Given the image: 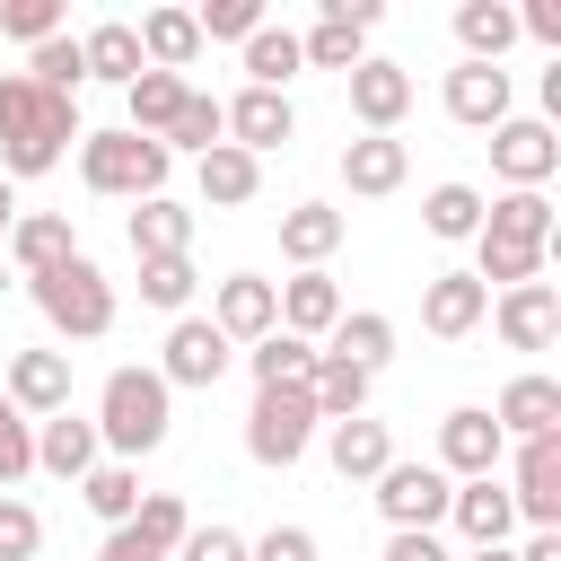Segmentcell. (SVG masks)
Returning a JSON list of instances; mask_svg holds the SVG:
<instances>
[{"mask_svg":"<svg viewBox=\"0 0 561 561\" xmlns=\"http://www.w3.org/2000/svg\"><path fill=\"white\" fill-rule=\"evenodd\" d=\"M219 140H228V131H219V96H202V88H193V96H184V114L167 123V158H175V149H193V158H202V149H219Z\"/></svg>","mask_w":561,"mask_h":561,"instance_id":"43","label":"cell"},{"mask_svg":"<svg viewBox=\"0 0 561 561\" xmlns=\"http://www.w3.org/2000/svg\"><path fill=\"white\" fill-rule=\"evenodd\" d=\"M386 561H447L438 535H386Z\"/></svg>","mask_w":561,"mask_h":561,"instance_id":"51","label":"cell"},{"mask_svg":"<svg viewBox=\"0 0 561 561\" xmlns=\"http://www.w3.org/2000/svg\"><path fill=\"white\" fill-rule=\"evenodd\" d=\"M447 500H456V482H447L438 465H386V473H377V508H386L394 535H430V526L447 517Z\"/></svg>","mask_w":561,"mask_h":561,"instance_id":"6","label":"cell"},{"mask_svg":"<svg viewBox=\"0 0 561 561\" xmlns=\"http://www.w3.org/2000/svg\"><path fill=\"white\" fill-rule=\"evenodd\" d=\"M131 535H140L149 552H175V543L193 535V517H184V500H175V491H149V500L131 508Z\"/></svg>","mask_w":561,"mask_h":561,"instance_id":"42","label":"cell"},{"mask_svg":"<svg viewBox=\"0 0 561 561\" xmlns=\"http://www.w3.org/2000/svg\"><path fill=\"white\" fill-rule=\"evenodd\" d=\"M307 403H316V421H359V412H368V368H351V359H324V351H316Z\"/></svg>","mask_w":561,"mask_h":561,"instance_id":"32","label":"cell"},{"mask_svg":"<svg viewBox=\"0 0 561 561\" xmlns=\"http://www.w3.org/2000/svg\"><path fill=\"white\" fill-rule=\"evenodd\" d=\"M140 298L167 307V316H184L193 307V254H149L140 263Z\"/></svg>","mask_w":561,"mask_h":561,"instance_id":"41","label":"cell"},{"mask_svg":"<svg viewBox=\"0 0 561 561\" xmlns=\"http://www.w3.org/2000/svg\"><path fill=\"white\" fill-rule=\"evenodd\" d=\"M35 473H53V482H79V473H96V421H79V412H53V421H35Z\"/></svg>","mask_w":561,"mask_h":561,"instance_id":"18","label":"cell"},{"mask_svg":"<svg viewBox=\"0 0 561 561\" xmlns=\"http://www.w3.org/2000/svg\"><path fill=\"white\" fill-rule=\"evenodd\" d=\"M491 167H500V184H508V193H543V175L561 167V140H552V123H535V114H508V123L491 131Z\"/></svg>","mask_w":561,"mask_h":561,"instance_id":"9","label":"cell"},{"mask_svg":"<svg viewBox=\"0 0 561 561\" xmlns=\"http://www.w3.org/2000/svg\"><path fill=\"white\" fill-rule=\"evenodd\" d=\"M465 561H517V552H508V543H482V552H465Z\"/></svg>","mask_w":561,"mask_h":561,"instance_id":"55","label":"cell"},{"mask_svg":"<svg viewBox=\"0 0 561 561\" xmlns=\"http://www.w3.org/2000/svg\"><path fill=\"white\" fill-rule=\"evenodd\" d=\"M219 131H228V149L263 158V149H280V140L298 131V114H289V96H272V88H245V96H228V105H219Z\"/></svg>","mask_w":561,"mask_h":561,"instance_id":"11","label":"cell"},{"mask_svg":"<svg viewBox=\"0 0 561 561\" xmlns=\"http://www.w3.org/2000/svg\"><path fill=\"white\" fill-rule=\"evenodd\" d=\"M333 245H342V210H324V202H289V210H280V254H289V263L316 272Z\"/></svg>","mask_w":561,"mask_h":561,"instance_id":"31","label":"cell"},{"mask_svg":"<svg viewBox=\"0 0 561 561\" xmlns=\"http://www.w3.org/2000/svg\"><path fill=\"white\" fill-rule=\"evenodd\" d=\"M517 561H561V535H526V552Z\"/></svg>","mask_w":561,"mask_h":561,"instance_id":"53","label":"cell"},{"mask_svg":"<svg viewBox=\"0 0 561 561\" xmlns=\"http://www.w3.org/2000/svg\"><path fill=\"white\" fill-rule=\"evenodd\" d=\"M482 316H491V289H482L473 272H438V280L421 289V324H430L438 342H465Z\"/></svg>","mask_w":561,"mask_h":561,"instance_id":"16","label":"cell"},{"mask_svg":"<svg viewBox=\"0 0 561 561\" xmlns=\"http://www.w3.org/2000/svg\"><path fill=\"white\" fill-rule=\"evenodd\" d=\"M0 35H18L26 53L53 44V35H61V0H9V9H0Z\"/></svg>","mask_w":561,"mask_h":561,"instance_id":"46","label":"cell"},{"mask_svg":"<svg viewBox=\"0 0 561 561\" xmlns=\"http://www.w3.org/2000/svg\"><path fill=\"white\" fill-rule=\"evenodd\" d=\"M26 298H35V307H44V324H53V333H70V342L114 333V289H105V272H96L88 254H70V263L35 272V280H26Z\"/></svg>","mask_w":561,"mask_h":561,"instance_id":"4","label":"cell"},{"mask_svg":"<svg viewBox=\"0 0 561 561\" xmlns=\"http://www.w3.org/2000/svg\"><path fill=\"white\" fill-rule=\"evenodd\" d=\"M210 324H219L228 342H263V333L280 324V280L228 272V280H219V298H210Z\"/></svg>","mask_w":561,"mask_h":561,"instance_id":"12","label":"cell"},{"mask_svg":"<svg viewBox=\"0 0 561 561\" xmlns=\"http://www.w3.org/2000/svg\"><path fill=\"white\" fill-rule=\"evenodd\" d=\"M298 61L307 70H359L368 61V35L342 26V18H316V35H298Z\"/></svg>","mask_w":561,"mask_h":561,"instance_id":"38","label":"cell"},{"mask_svg":"<svg viewBox=\"0 0 561 561\" xmlns=\"http://www.w3.org/2000/svg\"><path fill=\"white\" fill-rule=\"evenodd\" d=\"M482 237H500V245H543V254H552V202H543V193H500V202H482Z\"/></svg>","mask_w":561,"mask_h":561,"instance_id":"27","label":"cell"},{"mask_svg":"<svg viewBox=\"0 0 561 561\" xmlns=\"http://www.w3.org/2000/svg\"><path fill=\"white\" fill-rule=\"evenodd\" d=\"M193 184H202V202H210V210H237V202H254V193H263V158H245V149H228V140H219V149H202V158H193Z\"/></svg>","mask_w":561,"mask_h":561,"instance_id":"22","label":"cell"},{"mask_svg":"<svg viewBox=\"0 0 561 561\" xmlns=\"http://www.w3.org/2000/svg\"><path fill=\"white\" fill-rule=\"evenodd\" d=\"M167 140H140V131H79V184L88 193H123V202H149L167 193Z\"/></svg>","mask_w":561,"mask_h":561,"instance_id":"3","label":"cell"},{"mask_svg":"<svg viewBox=\"0 0 561 561\" xmlns=\"http://www.w3.org/2000/svg\"><path fill=\"white\" fill-rule=\"evenodd\" d=\"M517 35H535V44H561V0H526V9H517Z\"/></svg>","mask_w":561,"mask_h":561,"instance_id":"50","label":"cell"},{"mask_svg":"<svg viewBox=\"0 0 561 561\" xmlns=\"http://www.w3.org/2000/svg\"><path fill=\"white\" fill-rule=\"evenodd\" d=\"M333 324H342V289H333L324 272H298V280H280V333L316 342V333H333Z\"/></svg>","mask_w":561,"mask_h":561,"instance_id":"24","label":"cell"},{"mask_svg":"<svg viewBox=\"0 0 561 561\" xmlns=\"http://www.w3.org/2000/svg\"><path fill=\"white\" fill-rule=\"evenodd\" d=\"M421 219H430V237H447V245H456V237H482V193H473V184H438V193L421 202Z\"/></svg>","mask_w":561,"mask_h":561,"instance_id":"39","label":"cell"},{"mask_svg":"<svg viewBox=\"0 0 561 561\" xmlns=\"http://www.w3.org/2000/svg\"><path fill=\"white\" fill-rule=\"evenodd\" d=\"M184 96H193V88H184L175 70H140V79L123 88V105H131V123H123V131H140V140H167V123L184 114Z\"/></svg>","mask_w":561,"mask_h":561,"instance_id":"26","label":"cell"},{"mask_svg":"<svg viewBox=\"0 0 561 561\" xmlns=\"http://www.w3.org/2000/svg\"><path fill=\"white\" fill-rule=\"evenodd\" d=\"M456 44H465V61H500L517 44V9L508 0H465L456 9Z\"/></svg>","mask_w":561,"mask_h":561,"instance_id":"33","label":"cell"},{"mask_svg":"<svg viewBox=\"0 0 561 561\" xmlns=\"http://www.w3.org/2000/svg\"><path fill=\"white\" fill-rule=\"evenodd\" d=\"M447 114L465 131H500L508 123V70L500 61H456L447 70Z\"/></svg>","mask_w":561,"mask_h":561,"instance_id":"14","label":"cell"},{"mask_svg":"<svg viewBox=\"0 0 561 561\" xmlns=\"http://www.w3.org/2000/svg\"><path fill=\"white\" fill-rule=\"evenodd\" d=\"M175 561H245V535H237V526H193V535L175 543Z\"/></svg>","mask_w":561,"mask_h":561,"instance_id":"48","label":"cell"},{"mask_svg":"<svg viewBox=\"0 0 561 561\" xmlns=\"http://www.w3.org/2000/svg\"><path fill=\"white\" fill-rule=\"evenodd\" d=\"M96 561H167V552H149V543L131 535V526H114V535L96 543Z\"/></svg>","mask_w":561,"mask_h":561,"instance_id":"52","label":"cell"},{"mask_svg":"<svg viewBox=\"0 0 561 561\" xmlns=\"http://www.w3.org/2000/svg\"><path fill=\"white\" fill-rule=\"evenodd\" d=\"M9 403L35 412V421L70 412V359H61V351H18V359H9Z\"/></svg>","mask_w":561,"mask_h":561,"instance_id":"17","label":"cell"},{"mask_svg":"<svg viewBox=\"0 0 561 561\" xmlns=\"http://www.w3.org/2000/svg\"><path fill=\"white\" fill-rule=\"evenodd\" d=\"M131 35H140V61H149V70H175V79H184V70L202 61V26H193V9H149Z\"/></svg>","mask_w":561,"mask_h":561,"instance_id":"21","label":"cell"},{"mask_svg":"<svg viewBox=\"0 0 561 561\" xmlns=\"http://www.w3.org/2000/svg\"><path fill=\"white\" fill-rule=\"evenodd\" d=\"M386 465H394L386 421H368V412H359V421H333V473H342V482H377Z\"/></svg>","mask_w":561,"mask_h":561,"instance_id":"29","label":"cell"},{"mask_svg":"<svg viewBox=\"0 0 561 561\" xmlns=\"http://www.w3.org/2000/svg\"><path fill=\"white\" fill-rule=\"evenodd\" d=\"M245 561H316V535L307 526H272L263 543H245Z\"/></svg>","mask_w":561,"mask_h":561,"instance_id":"49","label":"cell"},{"mask_svg":"<svg viewBox=\"0 0 561 561\" xmlns=\"http://www.w3.org/2000/svg\"><path fill=\"white\" fill-rule=\"evenodd\" d=\"M26 79H35V88H53V96H79V79H88V61H79V35H53V44H35V53H26Z\"/></svg>","mask_w":561,"mask_h":561,"instance_id":"40","label":"cell"},{"mask_svg":"<svg viewBox=\"0 0 561 561\" xmlns=\"http://www.w3.org/2000/svg\"><path fill=\"white\" fill-rule=\"evenodd\" d=\"M70 140H79V105L53 96V88H35L26 70H9L0 79V175L9 184L18 175H44V167H61Z\"/></svg>","mask_w":561,"mask_h":561,"instance_id":"1","label":"cell"},{"mask_svg":"<svg viewBox=\"0 0 561 561\" xmlns=\"http://www.w3.org/2000/svg\"><path fill=\"white\" fill-rule=\"evenodd\" d=\"M193 26H202V44H245L263 26V0H210V9H193Z\"/></svg>","mask_w":561,"mask_h":561,"instance_id":"45","label":"cell"},{"mask_svg":"<svg viewBox=\"0 0 561 561\" xmlns=\"http://www.w3.org/2000/svg\"><path fill=\"white\" fill-rule=\"evenodd\" d=\"M307 438H316V403H307V386H263L254 412H245V456L289 473V465L307 456Z\"/></svg>","mask_w":561,"mask_h":561,"instance_id":"5","label":"cell"},{"mask_svg":"<svg viewBox=\"0 0 561 561\" xmlns=\"http://www.w3.org/2000/svg\"><path fill=\"white\" fill-rule=\"evenodd\" d=\"M79 61H88V79H114V88H131L149 61H140V35L123 26V18H105V26H88L79 35Z\"/></svg>","mask_w":561,"mask_h":561,"instance_id":"30","label":"cell"},{"mask_svg":"<svg viewBox=\"0 0 561 561\" xmlns=\"http://www.w3.org/2000/svg\"><path fill=\"white\" fill-rule=\"evenodd\" d=\"M0 245H9V263H18L26 280L79 254V237H70V219H61V210H26V219H9V237H0Z\"/></svg>","mask_w":561,"mask_h":561,"instance_id":"19","label":"cell"},{"mask_svg":"<svg viewBox=\"0 0 561 561\" xmlns=\"http://www.w3.org/2000/svg\"><path fill=\"white\" fill-rule=\"evenodd\" d=\"M184 245H193V210L167 202V193H149V202L131 210V254L149 263V254H184Z\"/></svg>","mask_w":561,"mask_h":561,"instance_id":"35","label":"cell"},{"mask_svg":"<svg viewBox=\"0 0 561 561\" xmlns=\"http://www.w3.org/2000/svg\"><path fill=\"white\" fill-rule=\"evenodd\" d=\"M35 543H44V517L26 500H0V561H35Z\"/></svg>","mask_w":561,"mask_h":561,"instance_id":"47","label":"cell"},{"mask_svg":"<svg viewBox=\"0 0 561 561\" xmlns=\"http://www.w3.org/2000/svg\"><path fill=\"white\" fill-rule=\"evenodd\" d=\"M447 517L465 526V543L482 552V543H508V526H517V508H508V491L482 473V482H456V500H447Z\"/></svg>","mask_w":561,"mask_h":561,"instance_id":"25","label":"cell"},{"mask_svg":"<svg viewBox=\"0 0 561 561\" xmlns=\"http://www.w3.org/2000/svg\"><path fill=\"white\" fill-rule=\"evenodd\" d=\"M298 70H307V61H298V35L263 18V26L245 35V88H272V96H280V88H289Z\"/></svg>","mask_w":561,"mask_h":561,"instance_id":"34","label":"cell"},{"mask_svg":"<svg viewBox=\"0 0 561 561\" xmlns=\"http://www.w3.org/2000/svg\"><path fill=\"white\" fill-rule=\"evenodd\" d=\"M167 377L158 368H114L105 377V394H96V447H114V465L123 456H149L158 438H167Z\"/></svg>","mask_w":561,"mask_h":561,"instance_id":"2","label":"cell"},{"mask_svg":"<svg viewBox=\"0 0 561 561\" xmlns=\"http://www.w3.org/2000/svg\"><path fill=\"white\" fill-rule=\"evenodd\" d=\"M491 324H500V342H508V351H552V333H561V289H552V280L500 289Z\"/></svg>","mask_w":561,"mask_h":561,"instance_id":"13","label":"cell"},{"mask_svg":"<svg viewBox=\"0 0 561 561\" xmlns=\"http://www.w3.org/2000/svg\"><path fill=\"white\" fill-rule=\"evenodd\" d=\"M9 219H18V193H9V175H0V237H9Z\"/></svg>","mask_w":561,"mask_h":561,"instance_id":"54","label":"cell"},{"mask_svg":"<svg viewBox=\"0 0 561 561\" xmlns=\"http://www.w3.org/2000/svg\"><path fill=\"white\" fill-rule=\"evenodd\" d=\"M26 473H35V421L0 394V491H9V482H26Z\"/></svg>","mask_w":561,"mask_h":561,"instance_id":"44","label":"cell"},{"mask_svg":"<svg viewBox=\"0 0 561 561\" xmlns=\"http://www.w3.org/2000/svg\"><path fill=\"white\" fill-rule=\"evenodd\" d=\"M324 359H351V368H386L394 359V316H377V307H359V316H342L333 333H324Z\"/></svg>","mask_w":561,"mask_h":561,"instance_id":"28","label":"cell"},{"mask_svg":"<svg viewBox=\"0 0 561 561\" xmlns=\"http://www.w3.org/2000/svg\"><path fill=\"white\" fill-rule=\"evenodd\" d=\"M245 368H254V394H263V386H307V377H316V342H298V333L272 324V333L245 351Z\"/></svg>","mask_w":561,"mask_h":561,"instance_id":"36","label":"cell"},{"mask_svg":"<svg viewBox=\"0 0 561 561\" xmlns=\"http://www.w3.org/2000/svg\"><path fill=\"white\" fill-rule=\"evenodd\" d=\"M403 175H412V158H403V140H394V131H368V140H351V149H342V184H351V193H368V202H377V193H394Z\"/></svg>","mask_w":561,"mask_h":561,"instance_id":"23","label":"cell"},{"mask_svg":"<svg viewBox=\"0 0 561 561\" xmlns=\"http://www.w3.org/2000/svg\"><path fill=\"white\" fill-rule=\"evenodd\" d=\"M500 456H508V438H500V421H491L482 403H465V412L438 421V473H447V482H482Z\"/></svg>","mask_w":561,"mask_h":561,"instance_id":"10","label":"cell"},{"mask_svg":"<svg viewBox=\"0 0 561 561\" xmlns=\"http://www.w3.org/2000/svg\"><path fill=\"white\" fill-rule=\"evenodd\" d=\"M79 500L105 517V535L114 526H131V508H140V473L131 465H96V473H79Z\"/></svg>","mask_w":561,"mask_h":561,"instance_id":"37","label":"cell"},{"mask_svg":"<svg viewBox=\"0 0 561 561\" xmlns=\"http://www.w3.org/2000/svg\"><path fill=\"white\" fill-rule=\"evenodd\" d=\"M228 359H237V342H228L210 316H175V324H167V359H158V377H167V394H175V386H219Z\"/></svg>","mask_w":561,"mask_h":561,"instance_id":"7","label":"cell"},{"mask_svg":"<svg viewBox=\"0 0 561 561\" xmlns=\"http://www.w3.org/2000/svg\"><path fill=\"white\" fill-rule=\"evenodd\" d=\"M508 508H517L535 535H561V430L517 438V491H508Z\"/></svg>","mask_w":561,"mask_h":561,"instance_id":"8","label":"cell"},{"mask_svg":"<svg viewBox=\"0 0 561 561\" xmlns=\"http://www.w3.org/2000/svg\"><path fill=\"white\" fill-rule=\"evenodd\" d=\"M491 421H500V438H543V430H561V386L552 377H508Z\"/></svg>","mask_w":561,"mask_h":561,"instance_id":"20","label":"cell"},{"mask_svg":"<svg viewBox=\"0 0 561 561\" xmlns=\"http://www.w3.org/2000/svg\"><path fill=\"white\" fill-rule=\"evenodd\" d=\"M351 114H359L368 131H394V123L412 114V70H403V61H377V53H368V61L351 70Z\"/></svg>","mask_w":561,"mask_h":561,"instance_id":"15","label":"cell"}]
</instances>
